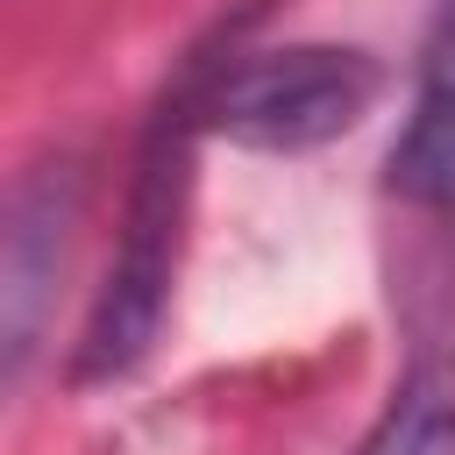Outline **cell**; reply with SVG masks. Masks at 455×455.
<instances>
[{"label": "cell", "instance_id": "1", "mask_svg": "<svg viewBox=\"0 0 455 455\" xmlns=\"http://www.w3.org/2000/svg\"><path fill=\"white\" fill-rule=\"evenodd\" d=\"M206 64H185V78L171 85V100L156 107L135 178H128V206H121V242L107 263V284L92 291V313L78 327L71 348V384H114L128 377L171 313V284H178V249H185V213H192V156L206 135Z\"/></svg>", "mask_w": 455, "mask_h": 455}, {"label": "cell", "instance_id": "2", "mask_svg": "<svg viewBox=\"0 0 455 455\" xmlns=\"http://www.w3.org/2000/svg\"><path fill=\"white\" fill-rule=\"evenodd\" d=\"M384 92V64L348 43H284L206 64V128L235 149L299 156L348 135Z\"/></svg>", "mask_w": 455, "mask_h": 455}, {"label": "cell", "instance_id": "3", "mask_svg": "<svg viewBox=\"0 0 455 455\" xmlns=\"http://www.w3.org/2000/svg\"><path fill=\"white\" fill-rule=\"evenodd\" d=\"M71 220H78V171L71 164L28 171L21 192H14V206H7V277H0V299H7V370L14 377H21L28 348H36L50 284L64 270Z\"/></svg>", "mask_w": 455, "mask_h": 455}, {"label": "cell", "instance_id": "4", "mask_svg": "<svg viewBox=\"0 0 455 455\" xmlns=\"http://www.w3.org/2000/svg\"><path fill=\"white\" fill-rule=\"evenodd\" d=\"M355 455H455V327H434L412 341Z\"/></svg>", "mask_w": 455, "mask_h": 455}, {"label": "cell", "instance_id": "5", "mask_svg": "<svg viewBox=\"0 0 455 455\" xmlns=\"http://www.w3.org/2000/svg\"><path fill=\"white\" fill-rule=\"evenodd\" d=\"M391 192L427 199V206H455V71H441L412 100V121L391 142Z\"/></svg>", "mask_w": 455, "mask_h": 455}, {"label": "cell", "instance_id": "6", "mask_svg": "<svg viewBox=\"0 0 455 455\" xmlns=\"http://www.w3.org/2000/svg\"><path fill=\"white\" fill-rule=\"evenodd\" d=\"M448 50H455V21H448Z\"/></svg>", "mask_w": 455, "mask_h": 455}]
</instances>
